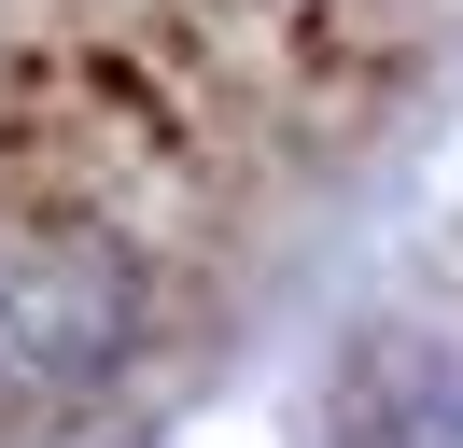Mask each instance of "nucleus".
<instances>
[{
	"instance_id": "1",
	"label": "nucleus",
	"mask_w": 463,
	"mask_h": 448,
	"mask_svg": "<svg viewBox=\"0 0 463 448\" xmlns=\"http://www.w3.org/2000/svg\"><path fill=\"white\" fill-rule=\"evenodd\" d=\"M155 266L99 210H0V406H85L141 364Z\"/></svg>"
}]
</instances>
